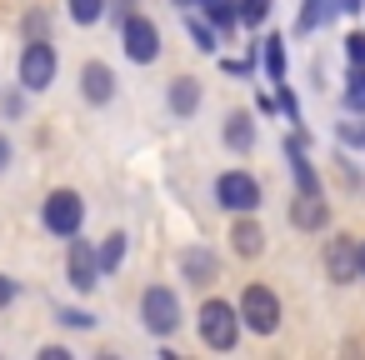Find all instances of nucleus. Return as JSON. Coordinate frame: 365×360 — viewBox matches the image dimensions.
Returning a JSON list of instances; mask_svg holds the SVG:
<instances>
[{
    "instance_id": "1",
    "label": "nucleus",
    "mask_w": 365,
    "mask_h": 360,
    "mask_svg": "<svg viewBox=\"0 0 365 360\" xmlns=\"http://www.w3.org/2000/svg\"><path fill=\"white\" fill-rule=\"evenodd\" d=\"M235 315H240V330H250V335H275L280 320H285V305H280V295H275L270 285L250 280V285L235 295Z\"/></svg>"
},
{
    "instance_id": "2",
    "label": "nucleus",
    "mask_w": 365,
    "mask_h": 360,
    "mask_svg": "<svg viewBox=\"0 0 365 360\" xmlns=\"http://www.w3.org/2000/svg\"><path fill=\"white\" fill-rule=\"evenodd\" d=\"M195 330H200V345H205V350H235V345H240V315H235V305L220 300V295H205V300H200Z\"/></svg>"
},
{
    "instance_id": "3",
    "label": "nucleus",
    "mask_w": 365,
    "mask_h": 360,
    "mask_svg": "<svg viewBox=\"0 0 365 360\" xmlns=\"http://www.w3.org/2000/svg\"><path fill=\"white\" fill-rule=\"evenodd\" d=\"M56 76H61V51H56L51 41H26V46H21V61H16L21 91H26V96H41V91L56 86Z\"/></svg>"
},
{
    "instance_id": "4",
    "label": "nucleus",
    "mask_w": 365,
    "mask_h": 360,
    "mask_svg": "<svg viewBox=\"0 0 365 360\" xmlns=\"http://www.w3.org/2000/svg\"><path fill=\"white\" fill-rule=\"evenodd\" d=\"M41 225L56 235V240H71V235H81V225H86V200H81V190H51L46 200H41Z\"/></svg>"
},
{
    "instance_id": "5",
    "label": "nucleus",
    "mask_w": 365,
    "mask_h": 360,
    "mask_svg": "<svg viewBox=\"0 0 365 360\" xmlns=\"http://www.w3.org/2000/svg\"><path fill=\"white\" fill-rule=\"evenodd\" d=\"M140 325L155 340L180 330V295H175V285H145L140 290Z\"/></svg>"
},
{
    "instance_id": "6",
    "label": "nucleus",
    "mask_w": 365,
    "mask_h": 360,
    "mask_svg": "<svg viewBox=\"0 0 365 360\" xmlns=\"http://www.w3.org/2000/svg\"><path fill=\"white\" fill-rule=\"evenodd\" d=\"M120 51H125L130 66H155V61H160V26H155L150 16L130 11V16L120 21Z\"/></svg>"
},
{
    "instance_id": "7",
    "label": "nucleus",
    "mask_w": 365,
    "mask_h": 360,
    "mask_svg": "<svg viewBox=\"0 0 365 360\" xmlns=\"http://www.w3.org/2000/svg\"><path fill=\"white\" fill-rule=\"evenodd\" d=\"M210 190H215V205H220V210H230V215L260 210V200H265V190H260V180H255L250 170H220Z\"/></svg>"
},
{
    "instance_id": "8",
    "label": "nucleus",
    "mask_w": 365,
    "mask_h": 360,
    "mask_svg": "<svg viewBox=\"0 0 365 360\" xmlns=\"http://www.w3.org/2000/svg\"><path fill=\"white\" fill-rule=\"evenodd\" d=\"M66 280L76 295H91L101 285V265H96V245L86 235H71L66 240Z\"/></svg>"
},
{
    "instance_id": "9",
    "label": "nucleus",
    "mask_w": 365,
    "mask_h": 360,
    "mask_svg": "<svg viewBox=\"0 0 365 360\" xmlns=\"http://www.w3.org/2000/svg\"><path fill=\"white\" fill-rule=\"evenodd\" d=\"M215 275H220V255H215L210 245H185V250H180V280H185V285L205 290Z\"/></svg>"
},
{
    "instance_id": "10",
    "label": "nucleus",
    "mask_w": 365,
    "mask_h": 360,
    "mask_svg": "<svg viewBox=\"0 0 365 360\" xmlns=\"http://www.w3.org/2000/svg\"><path fill=\"white\" fill-rule=\"evenodd\" d=\"M325 275H330L335 285H355V280H360V275H355V235L325 240Z\"/></svg>"
},
{
    "instance_id": "11",
    "label": "nucleus",
    "mask_w": 365,
    "mask_h": 360,
    "mask_svg": "<svg viewBox=\"0 0 365 360\" xmlns=\"http://www.w3.org/2000/svg\"><path fill=\"white\" fill-rule=\"evenodd\" d=\"M81 96H86L91 106H110V101H115V71H110L106 61H86V66H81Z\"/></svg>"
},
{
    "instance_id": "12",
    "label": "nucleus",
    "mask_w": 365,
    "mask_h": 360,
    "mask_svg": "<svg viewBox=\"0 0 365 360\" xmlns=\"http://www.w3.org/2000/svg\"><path fill=\"white\" fill-rule=\"evenodd\" d=\"M220 140H225V150L250 155V150H255V140H260L255 115H250V110H230V115H225V125H220Z\"/></svg>"
},
{
    "instance_id": "13",
    "label": "nucleus",
    "mask_w": 365,
    "mask_h": 360,
    "mask_svg": "<svg viewBox=\"0 0 365 360\" xmlns=\"http://www.w3.org/2000/svg\"><path fill=\"white\" fill-rule=\"evenodd\" d=\"M290 225H295V230H325V225H330L325 190H320V195H305V190H295V200H290Z\"/></svg>"
},
{
    "instance_id": "14",
    "label": "nucleus",
    "mask_w": 365,
    "mask_h": 360,
    "mask_svg": "<svg viewBox=\"0 0 365 360\" xmlns=\"http://www.w3.org/2000/svg\"><path fill=\"white\" fill-rule=\"evenodd\" d=\"M230 250L235 255H265V225L255 220V210H245V215H235V225H230Z\"/></svg>"
},
{
    "instance_id": "15",
    "label": "nucleus",
    "mask_w": 365,
    "mask_h": 360,
    "mask_svg": "<svg viewBox=\"0 0 365 360\" xmlns=\"http://www.w3.org/2000/svg\"><path fill=\"white\" fill-rule=\"evenodd\" d=\"M165 106H170L175 120H190V115L200 110V81H195V76H175V81L165 86Z\"/></svg>"
},
{
    "instance_id": "16",
    "label": "nucleus",
    "mask_w": 365,
    "mask_h": 360,
    "mask_svg": "<svg viewBox=\"0 0 365 360\" xmlns=\"http://www.w3.org/2000/svg\"><path fill=\"white\" fill-rule=\"evenodd\" d=\"M340 16V0H300V11H295V36H310L320 26H330Z\"/></svg>"
},
{
    "instance_id": "17",
    "label": "nucleus",
    "mask_w": 365,
    "mask_h": 360,
    "mask_svg": "<svg viewBox=\"0 0 365 360\" xmlns=\"http://www.w3.org/2000/svg\"><path fill=\"white\" fill-rule=\"evenodd\" d=\"M125 250H130V235L125 230H110L101 245H96V265H101V280L106 275H115L120 265H125Z\"/></svg>"
},
{
    "instance_id": "18",
    "label": "nucleus",
    "mask_w": 365,
    "mask_h": 360,
    "mask_svg": "<svg viewBox=\"0 0 365 360\" xmlns=\"http://www.w3.org/2000/svg\"><path fill=\"white\" fill-rule=\"evenodd\" d=\"M205 21H210V31L225 41V36H235L240 31V16H235V0H200V6H195Z\"/></svg>"
},
{
    "instance_id": "19",
    "label": "nucleus",
    "mask_w": 365,
    "mask_h": 360,
    "mask_svg": "<svg viewBox=\"0 0 365 360\" xmlns=\"http://www.w3.org/2000/svg\"><path fill=\"white\" fill-rule=\"evenodd\" d=\"M185 36L195 41V51H200V56H220V36L210 31V21H205V16L185 11Z\"/></svg>"
},
{
    "instance_id": "20",
    "label": "nucleus",
    "mask_w": 365,
    "mask_h": 360,
    "mask_svg": "<svg viewBox=\"0 0 365 360\" xmlns=\"http://www.w3.org/2000/svg\"><path fill=\"white\" fill-rule=\"evenodd\" d=\"M255 61L265 66L270 86H275V81H285V36H265V41H260V56H255Z\"/></svg>"
},
{
    "instance_id": "21",
    "label": "nucleus",
    "mask_w": 365,
    "mask_h": 360,
    "mask_svg": "<svg viewBox=\"0 0 365 360\" xmlns=\"http://www.w3.org/2000/svg\"><path fill=\"white\" fill-rule=\"evenodd\" d=\"M340 106H345L350 115H365V66H350V71H345V96H340Z\"/></svg>"
},
{
    "instance_id": "22",
    "label": "nucleus",
    "mask_w": 365,
    "mask_h": 360,
    "mask_svg": "<svg viewBox=\"0 0 365 360\" xmlns=\"http://www.w3.org/2000/svg\"><path fill=\"white\" fill-rule=\"evenodd\" d=\"M106 6H110V0H66V16L76 21V26H101L106 21Z\"/></svg>"
},
{
    "instance_id": "23",
    "label": "nucleus",
    "mask_w": 365,
    "mask_h": 360,
    "mask_svg": "<svg viewBox=\"0 0 365 360\" xmlns=\"http://www.w3.org/2000/svg\"><path fill=\"white\" fill-rule=\"evenodd\" d=\"M270 11H275V0H235V16H240L245 31H260L270 21Z\"/></svg>"
},
{
    "instance_id": "24",
    "label": "nucleus",
    "mask_w": 365,
    "mask_h": 360,
    "mask_svg": "<svg viewBox=\"0 0 365 360\" xmlns=\"http://www.w3.org/2000/svg\"><path fill=\"white\" fill-rule=\"evenodd\" d=\"M335 135H340V145H350V150H365V115H355V120H340V125H335Z\"/></svg>"
},
{
    "instance_id": "25",
    "label": "nucleus",
    "mask_w": 365,
    "mask_h": 360,
    "mask_svg": "<svg viewBox=\"0 0 365 360\" xmlns=\"http://www.w3.org/2000/svg\"><path fill=\"white\" fill-rule=\"evenodd\" d=\"M21 31H26V41H51V16L46 11H26Z\"/></svg>"
},
{
    "instance_id": "26",
    "label": "nucleus",
    "mask_w": 365,
    "mask_h": 360,
    "mask_svg": "<svg viewBox=\"0 0 365 360\" xmlns=\"http://www.w3.org/2000/svg\"><path fill=\"white\" fill-rule=\"evenodd\" d=\"M56 320H61L66 330H91V325H96V315H91V310H76V305H56Z\"/></svg>"
},
{
    "instance_id": "27",
    "label": "nucleus",
    "mask_w": 365,
    "mask_h": 360,
    "mask_svg": "<svg viewBox=\"0 0 365 360\" xmlns=\"http://www.w3.org/2000/svg\"><path fill=\"white\" fill-rule=\"evenodd\" d=\"M275 106H280V110H285L290 120H300V96H295V91H290L285 81H275Z\"/></svg>"
},
{
    "instance_id": "28",
    "label": "nucleus",
    "mask_w": 365,
    "mask_h": 360,
    "mask_svg": "<svg viewBox=\"0 0 365 360\" xmlns=\"http://www.w3.org/2000/svg\"><path fill=\"white\" fill-rule=\"evenodd\" d=\"M345 61L350 66H365V31H350L345 36Z\"/></svg>"
},
{
    "instance_id": "29",
    "label": "nucleus",
    "mask_w": 365,
    "mask_h": 360,
    "mask_svg": "<svg viewBox=\"0 0 365 360\" xmlns=\"http://www.w3.org/2000/svg\"><path fill=\"white\" fill-rule=\"evenodd\" d=\"M0 110H6L11 120H21L26 115V91H6V96H0Z\"/></svg>"
},
{
    "instance_id": "30",
    "label": "nucleus",
    "mask_w": 365,
    "mask_h": 360,
    "mask_svg": "<svg viewBox=\"0 0 365 360\" xmlns=\"http://www.w3.org/2000/svg\"><path fill=\"white\" fill-rule=\"evenodd\" d=\"M16 295H21L16 275H0V310H6V305H16Z\"/></svg>"
},
{
    "instance_id": "31",
    "label": "nucleus",
    "mask_w": 365,
    "mask_h": 360,
    "mask_svg": "<svg viewBox=\"0 0 365 360\" xmlns=\"http://www.w3.org/2000/svg\"><path fill=\"white\" fill-rule=\"evenodd\" d=\"M11 160H16V145H11V135H6V130H0V175L11 170Z\"/></svg>"
},
{
    "instance_id": "32",
    "label": "nucleus",
    "mask_w": 365,
    "mask_h": 360,
    "mask_svg": "<svg viewBox=\"0 0 365 360\" xmlns=\"http://www.w3.org/2000/svg\"><path fill=\"white\" fill-rule=\"evenodd\" d=\"M135 11V0H110V6H106V16H115V21H125Z\"/></svg>"
},
{
    "instance_id": "33",
    "label": "nucleus",
    "mask_w": 365,
    "mask_h": 360,
    "mask_svg": "<svg viewBox=\"0 0 365 360\" xmlns=\"http://www.w3.org/2000/svg\"><path fill=\"white\" fill-rule=\"evenodd\" d=\"M41 360H71L66 345H41Z\"/></svg>"
},
{
    "instance_id": "34",
    "label": "nucleus",
    "mask_w": 365,
    "mask_h": 360,
    "mask_svg": "<svg viewBox=\"0 0 365 360\" xmlns=\"http://www.w3.org/2000/svg\"><path fill=\"white\" fill-rule=\"evenodd\" d=\"M355 275L365 280V240H355Z\"/></svg>"
},
{
    "instance_id": "35",
    "label": "nucleus",
    "mask_w": 365,
    "mask_h": 360,
    "mask_svg": "<svg viewBox=\"0 0 365 360\" xmlns=\"http://www.w3.org/2000/svg\"><path fill=\"white\" fill-rule=\"evenodd\" d=\"M170 6H175V11H195V6H200V0H170Z\"/></svg>"
}]
</instances>
